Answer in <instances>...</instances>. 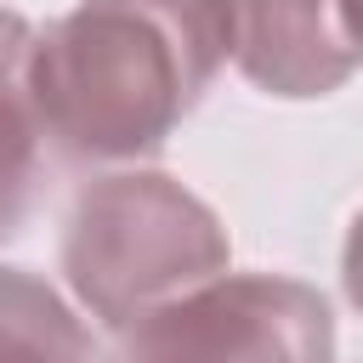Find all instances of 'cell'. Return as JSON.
Instances as JSON below:
<instances>
[{
	"mask_svg": "<svg viewBox=\"0 0 363 363\" xmlns=\"http://www.w3.org/2000/svg\"><path fill=\"white\" fill-rule=\"evenodd\" d=\"M227 40V0H79L34 34L40 130L74 164L147 159L210 91Z\"/></svg>",
	"mask_w": 363,
	"mask_h": 363,
	"instance_id": "cell-1",
	"label": "cell"
},
{
	"mask_svg": "<svg viewBox=\"0 0 363 363\" xmlns=\"http://www.w3.org/2000/svg\"><path fill=\"white\" fill-rule=\"evenodd\" d=\"M227 255L233 244L216 210L164 170H113L91 182L62 227V278L108 329H130L170 295L227 272Z\"/></svg>",
	"mask_w": 363,
	"mask_h": 363,
	"instance_id": "cell-2",
	"label": "cell"
},
{
	"mask_svg": "<svg viewBox=\"0 0 363 363\" xmlns=\"http://www.w3.org/2000/svg\"><path fill=\"white\" fill-rule=\"evenodd\" d=\"M119 335V363H335L329 301L284 272H216Z\"/></svg>",
	"mask_w": 363,
	"mask_h": 363,
	"instance_id": "cell-3",
	"label": "cell"
},
{
	"mask_svg": "<svg viewBox=\"0 0 363 363\" xmlns=\"http://www.w3.org/2000/svg\"><path fill=\"white\" fill-rule=\"evenodd\" d=\"M227 57L267 96H329L363 68L335 0H227Z\"/></svg>",
	"mask_w": 363,
	"mask_h": 363,
	"instance_id": "cell-4",
	"label": "cell"
},
{
	"mask_svg": "<svg viewBox=\"0 0 363 363\" xmlns=\"http://www.w3.org/2000/svg\"><path fill=\"white\" fill-rule=\"evenodd\" d=\"M28 57H34V28L28 17L0 6V244L17 238V227L34 210L40 187V113L28 91Z\"/></svg>",
	"mask_w": 363,
	"mask_h": 363,
	"instance_id": "cell-5",
	"label": "cell"
},
{
	"mask_svg": "<svg viewBox=\"0 0 363 363\" xmlns=\"http://www.w3.org/2000/svg\"><path fill=\"white\" fill-rule=\"evenodd\" d=\"M0 363H102L74 306L34 272L0 267Z\"/></svg>",
	"mask_w": 363,
	"mask_h": 363,
	"instance_id": "cell-6",
	"label": "cell"
},
{
	"mask_svg": "<svg viewBox=\"0 0 363 363\" xmlns=\"http://www.w3.org/2000/svg\"><path fill=\"white\" fill-rule=\"evenodd\" d=\"M340 284H346V301L363 312V210L352 216V233H346V255H340Z\"/></svg>",
	"mask_w": 363,
	"mask_h": 363,
	"instance_id": "cell-7",
	"label": "cell"
},
{
	"mask_svg": "<svg viewBox=\"0 0 363 363\" xmlns=\"http://www.w3.org/2000/svg\"><path fill=\"white\" fill-rule=\"evenodd\" d=\"M335 11H340L346 34H352V40H357V51H363V0H335Z\"/></svg>",
	"mask_w": 363,
	"mask_h": 363,
	"instance_id": "cell-8",
	"label": "cell"
}]
</instances>
